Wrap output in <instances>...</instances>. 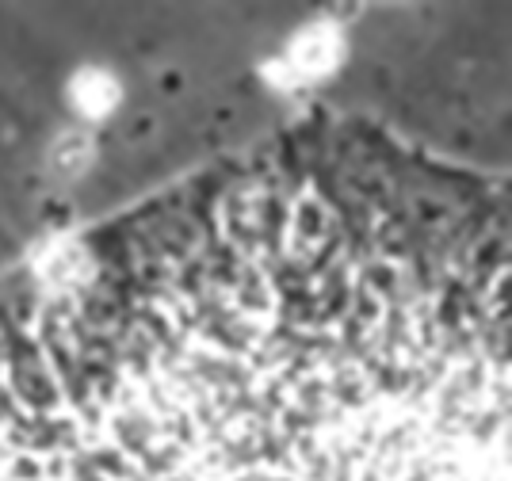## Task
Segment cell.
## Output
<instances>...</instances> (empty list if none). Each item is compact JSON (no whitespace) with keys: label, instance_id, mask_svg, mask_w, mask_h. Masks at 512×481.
I'll return each instance as SVG.
<instances>
[{"label":"cell","instance_id":"3","mask_svg":"<svg viewBox=\"0 0 512 481\" xmlns=\"http://www.w3.org/2000/svg\"><path fill=\"white\" fill-rule=\"evenodd\" d=\"M85 157H88V146L81 142V138H65L62 146H58V165L62 168L85 165Z\"/></svg>","mask_w":512,"mask_h":481},{"label":"cell","instance_id":"2","mask_svg":"<svg viewBox=\"0 0 512 481\" xmlns=\"http://www.w3.org/2000/svg\"><path fill=\"white\" fill-rule=\"evenodd\" d=\"M291 58H295V69L299 73H310V77H318L325 73L333 58H337V35L333 31H306L299 42H295V50H291Z\"/></svg>","mask_w":512,"mask_h":481},{"label":"cell","instance_id":"1","mask_svg":"<svg viewBox=\"0 0 512 481\" xmlns=\"http://www.w3.org/2000/svg\"><path fill=\"white\" fill-rule=\"evenodd\" d=\"M69 96H73V104H77L81 115L100 119V115H107L111 107L119 104V84L111 81L107 73H100V69H85V73H77Z\"/></svg>","mask_w":512,"mask_h":481}]
</instances>
